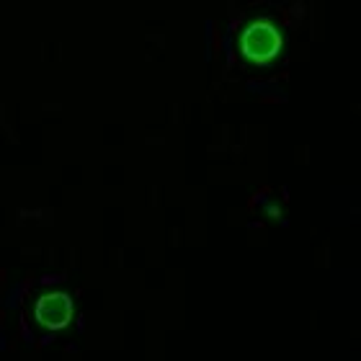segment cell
I'll list each match as a JSON object with an SVG mask.
<instances>
[{"mask_svg":"<svg viewBox=\"0 0 361 361\" xmlns=\"http://www.w3.org/2000/svg\"><path fill=\"white\" fill-rule=\"evenodd\" d=\"M286 47L284 29L271 18H253L238 34V52L245 62L264 68L281 57Z\"/></svg>","mask_w":361,"mask_h":361,"instance_id":"obj_1","label":"cell"},{"mask_svg":"<svg viewBox=\"0 0 361 361\" xmlns=\"http://www.w3.org/2000/svg\"><path fill=\"white\" fill-rule=\"evenodd\" d=\"M75 317V305L73 297L62 289L39 294L34 302V320H37L44 331H65Z\"/></svg>","mask_w":361,"mask_h":361,"instance_id":"obj_2","label":"cell"},{"mask_svg":"<svg viewBox=\"0 0 361 361\" xmlns=\"http://www.w3.org/2000/svg\"><path fill=\"white\" fill-rule=\"evenodd\" d=\"M264 214H266V217H271V219H279L281 214H284V207H281V204H276V202H269L264 207Z\"/></svg>","mask_w":361,"mask_h":361,"instance_id":"obj_3","label":"cell"}]
</instances>
